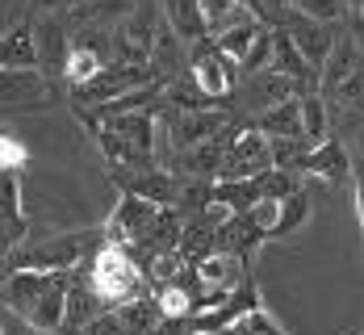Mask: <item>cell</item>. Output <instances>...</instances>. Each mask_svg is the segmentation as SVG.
<instances>
[{
    "label": "cell",
    "instance_id": "obj_2",
    "mask_svg": "<svg viewBox=\"0 0 364 335\" xmlns=\"http://www.w3.org/2000/svg\"><path fill=\"white\" fill-rule=\"evenodd\" d=\"M84 272H88L92 289L105 298V306H122V302H134L143 294H151L143 264L134 260L130 248H122V243H105L92 260L84 264Z\"/></svg>",
    "mask_w": 364,
    "mask_h": 335
},
{
    "label": "cell",
    "instance_id": "obj_29",
    "mask_svg": "<svg viewBox=\"0 0 364 335\" xmlns=\"http://www.w3.org/2000/svg\"><path fill=\"white\" fill-rule=\"evenodd\" d=\"M235 335H285V331H281V323H277L264 306H255V310H247V314L235 323Z\"/></svg>",
    "mask_w": 364,
    "mask_h": 335
},
{
    "label": "cell",
    "instance_id": "obj_20",
    "mask_svg": "<svg viewBox=\"0 0 364 335\" xmlns=\"http://www.w3.org/2000/svg\"><path fill=\"white\" fill-rule=\"evenodd\" d=\"M113 310L122 314V323H126L130 335H155L159 323H164V310H159L155 294H143V298H134V302H122V306H113Z\"/></svg>",
    "mask_w": 364,
    "mask_h": 335
},
{
    "label": "cell",
    "instance_id": "obj_7",
    "mask_svg": "<svg viewBox=\"0 0 364 335\" xmlns=\"http://www.w3.org/2000/svg\"><path fill=\"white\" fill-rule=\"evenodd\" d=\"M268 168H277L272 164V139L259 134L252 122H247L239 130V139L230 143V151H226V164H222L218 181H252V176H264Z\"/></svg>",
    "mask_w": 364,
    "mask_h": 335
},
{
    "label": "cell",
    "instance_id": "obj_24",
    "mask_svg": "<svg viewBox=\"0 0 364 335\" xmlns=\"http://www.w3.org/2000/svg\"><path fill=\"white\" fill-rule=\"evenodd\" d=\"M310 218V193L306 188H297L289 193L285 201H281V218H277V230H272V239H289L293 230H301Z\"/></svg>",
    "mask_w": 364,
    "mask_h": 335
},
{
    "label": "cell",
    "instance_id": "obj_9",
    "mask_svg": "<svg viewBox=\"0 0 364 335\" xmlns=\"http://www.w3.org/2000/svg\"><path fill=\"white\" fill-rule=\"evenodd\" d=\"M109 176L117 181L122 193H134L146 197L155 206H176V193H181V172L172 168H109Z\"/></svg>",
    "mask_w": 364,
    "mask_h": 335
},
{
    "label": "cell",
    "instance_id": "obj_33",
    "mask_svg": "<svg viewBox=\"0 0 364 335\" xmlns=\"http://www.w3.org/2000/svg\"><path fill=\"white\" fill-rule=\"evenodd\" d=\"M201 335H235V327H230V331H201Z\"/></svg>",
    "mask_w": 364,
    "mask_h": 335
},
{
    "label": "cell",
    "instance_id": "obj_6",
    "mask_svg": "<svg viewBox=\"0 0 364 335\" xmlns=\"http://www.w3.org/2000/svg\"><path fill=\"white\" fill-rule=\"evenodd\" d=\"M293 97H301V84L289 80V75L281 72H255V75H243V84L235 88V105H239V117H255V113L272 110V105H281V101H293Z\"/></svg>",
    "mask_w": 364,
    "mask_h": 335
},
{
    "label": "cell",
    "instance_id": "obj_26",
    "mask_svg": "<svg viewBox=\"0 0 364 335\" xmlns=\"http://www.w3.org/2000/svg\"><path fill=\"white\" fill-rule=\"evenodd\" d=\"M259 30H264V21H252V26H235V30H226V34H218L214 42H218L222 50L243 68V59L252 55V46H255V38H259Z\"/></svg>",
    "mask_w": 364,
    "mask_h": 335
},
{
    "label": "cell",
    "instance_id": "obj_19",
    "mask_svg": "<svg viewBox=\"0 0 364 335\" xmlns=\"http://www.w3.org/2000/svg\"><path fill=\"white\" fill-rule=\"evenodd\" d=\"M159 4H164V21H168L188 46L201 42V38H210V30H205V13H201V0H159Z\"/></svg>",
    "mask_w": 364,
    "mask_h": 335
},
{
    "label": "cell",
    "instance_id": "obj_11",
    "mask_svg": "<svg viewBox=\"0 0 364 335\" xmlns=\"http://www.w3.org/2000/svg\"><path fill=\"white\" fill-rule=\"evenodd\" d=\"M0 68H42V46H38V21L21 17L0 38Z\"/></svg>",
    "mask_w": 364,
    "mask_h": 335
},
{
    "label": "cell",
    "instance_id": "obj_22",
    "mask_svg": "<svg viewBox=\"0 0 364 335\" xmlns=\"http://www.w3.org/2000/svg\"><path fill=\"white\" fill-rule=\"evenodd\" d=\"M327 130H331V101L323 92H306L301 97V134L310 147L327 143Z\"/></svg>",
    "mask_w": 364,
    "mask_h": 335
},
{
    "label": "cell",
    "instance_id": "obj_31",
    "mask_svg": "<svg viewBox=\"0 0 364 335\" xmlns=\"http://www.w3.org/2000/svg\"><path fill=\"white\" fill-rule=\"evenodd\" d=\"M75 335H130V331H126V323H122V314H117V310L109 306L105 314H97V319H92L88 327H80Z\"/></svg>",
    "mask_w": 364,
    "mask_h": 335
},
{
    "label": "cell",
    "instance_id": "obj_3",
    "mask_svg": "<svg viewBox=\"0 0 364 335\" xmlns=\"http://www.w3.org/2000/svg\"><path fill=\"white\" fill-rule=\"evenodd\" d=\"M146 84H159L155 72L146 68V63H126V59H113L101 68L97 80H88V84H80L72 88V101L75 105H84V110H101V105H109L117 97H126V92H134V88H146Z\"/></svg>",
    "mask_w": 364,
    "mask_h": 335
},
{
    "label": "cell",
    "instance_id": "obj_32",
    "mask_svg": "<svg viewBox=\"0 0 364 335\" xmlns=\"http://www.w3.org/2000/svg\"><path fill=\"white\" fill-rule=\"evenodd\" d=\"M75 0H30V9H26V17H50V13H68Z\"/></svg>",
    "mask_w": 364,
    "mask_h": 335
},
{
    "label": "cell",
    "instance_id": "obj_21",
    "mask_svg": "<svg viewBox=\"0 0 364 335\" xmlns=\"http://www.w3.org/2000/svg\"><path fill=\"white\" fill-rule=\"evenodd\" d=\"M264 201L259 193V181H214V206H226L230 214H247Z\"/></svg>",
    "mask_w": 364,
    "mask_h": 335
},
{
    "label": "cell",
    "instance_id": "obj_25",
    "mask_svg": "<svg viewBox=\"0 0 364 335\" xmlns=\"http://www.w3.org/2000/svg\"><path fill=\"white\" fill-rule=\"evenodd\" d=\"M151 294H155V302H159L164 319H188V314L197 310V298L184 289L181 281H172V285H155Z\"/></svg>",
    "mask_w": 364,
    "mask_h": 335
},
{
    "label": "cell",
    "instance_id": "obj_16",
    "mask_svg": "<svg viewBox=\"0 0 364 335\" xmlns=\"http://www.w3.org/2000/svg\"><path fill=\"white\" fill-rule=\"evenodd\" d=\"M0 218H4V256H9L30 235V214L21 206V172H4V206H0Z\"/></svg>",
    "mask_w": 364,
    "mask_h": 335
},
{
    "label": "cell",
    "instance_id": "obj_5",
    "mask_svg": "<svg viewBox=\"0 0 364 335\" xmlns=\"http://www.w3.org/2000/svg\"><path fill=\"white\" fill-rule=\"evenodd\" d=\"M159 122H164V134L176 151H193L201 143H210L214 134H222L235 117L230 110H201V113H181L172 105H159Z\"/></svg>",
    "mask_w": 364,
    "mask_h": 335
},
{
    "label": "cell",
    "instance_id": "obj_30",
    "mask_svg": "<svg viewBox=\"0 0 364 335\" xmlns=\"http://www.w3.org/2000/svg\"><path fill=\"white\" fill-rule=\"evenodd\" d=\"M26 164H30V151L21 147L13 134H4V139H0V168H4V172H21Z\"/></svg>",
    "mask_w": 364,
    "mask_h": 335
},
{
    "label": "cell",
    "instance_id": "obj_23",
    "mask_svg": "<svg viewBox=\"0 0 364 335\" xmlns=\"http://www.w3.org/2000/svg\"><path fill=\"white\" fill-rule=\"evenodd\" d=\"M105 63H109V59H105L97 46H88V42H75V38H72V59H68V72H63L68 88H80V84L97 80Z\"/></svg>",
    "mask_w": 364,
    "mask_h": 335
},
{
    "label": "cell",
    "instance_id": "obj_15",
    "mask_svg": "<svg viewBox=\"0 0 364 335\" xmlns=\"http://www.w3.org/2000/svg\"><path fill=\"white\" fill-rule=\"evenodd\" d=\"M97 314H105V298L92 289L88 272L75 268L72 272V289H68V327H63V335H75L80 327H88Z\"/></svg>",
    "mask_w": 364,
    "mask_h": 335
},
{
    "label": "cell",
    "instance_id": "obj_10",
    "mask_svg": "<svg viewBox=\"0 0 364 335\" xmlns=\"http://www.w3.org/2000/svg\"><path fill=\"white\" fill-rule=\"evenodd\" d=\"M59 272H34V268H17V272H4V306L9 314H17L26 323V314L38 306V298L55 285Z\"/></svg>",
    "mask_w": 364,
    "mask_h": 335
},
{
    "label": "cell",
    "instance_id": "obj_27",
    "mask_svg": "<svg viewBox=\"0 0 364 335\" xmlns=\"http://www.w3.org/2000/svg\"><path fill=\"white\" fill-rule=\"evenodd\" d=\"M259 181V193H264V201H285L289 193H297V172L293 168H268L264 176H255Z\"/></svg>",
    "mask_w": 364,
    "mask_h": 335
},
{
    "label": "cell",
    "instance_id": "obj_17",
    "mask_svg": "<svg viewBox=\"0 0 364 335\" xmlns=\"http://www.w3.org/2000/svg\"><path fill=\"white\" fill-rule=\"evenodd\" d=\"M38 21V46H42V72L50 80L68 72V59H72V34H63V26L55 17H34Z\"/></svg>",
    "mask_w": 364,
    "mask_h": 335
},
{
    "label": "cell",
    "instance_id": "obj_14",
    "mask_svg": "<svg viewBox=\"0 0 364 335\" xmlns=\"http://www.w3.org/2000/svg\"><path fill=\"white\" fill-rule=\"evenodd\" d=\"M0 92H4V110L17 113L26 101H42L50 92V75L42 68H0Z\"/></svg>",
    "mask_w": 364,
    "mask_h": 335
},
{
    "label": "cell",
    "instance_id": "obj_1",
    "mask_svg": "<svg viewBox=\"0 0 364 335\" xmlns=\"http://www.w3.org/2000/svg\"><path fill=\"white\" fill-rule=\"evenodd\" d=\"M105 226L97 230H72V235H46L38 243H26L17 252L4 256V272L17 268H34V272H75L80 264H88L101 248H105Z\"/></svg>",
    "mask_w": 364,
    "mask_h": 335
},
{
    "label": "cell",
    "instance_id": "obj_4",
    "mask_svg": "<svg viewBox=\"0 0 364 335\" xmlns=\"http://www.w3.org/2000/svg\"><path fill=\"white\" fill-rule=\"evenodd\" d=\"M188 72H193V80H197L210 97H218V101L235 97V88L243 84V68L222 50L214 38H201V42L188 46Z\"/></svg>",
    "mask_w": 364,
    "mask_h": 335
},
{
    "label": "cell",
    "instance_id": "obj_18",
    "mask_svg": "<svg viewBox=\"0 0 364 335\" xmlns=\"http://www.w3.org/2000/svg\"><path fill=\"white\" fill-rule=\"evenodd\" d=\"M247 122H252L259 134H268V139H306V134H301V97L281 101V105L255 113Z\"/></svg>",
    "mask_w": 364,
    "mask_h": 335
},
{
    "label": "cell",
    "instance_id": "obj_28",
    "mask_svg": "<svg viewBox=\"0 0 364 335\" xmlns=\"http://www.w3.org/2000/svg\"><path fill=\"white\" fill-rule=\"evenodd\" d=\"M297 13L314 17V21H327V26H339L352 17V0H297Z\"/></svg>",
    "mask_w": 364,
    "mask_h": 335
},
{
    "label": "cell",
    "instance_id": "obj_13",
    "mask_svg": "<svg viewBox=\"0 0 364 335\" xmlns=\"http://www.w3.org/2000/svg\"><path fill=\"white\" fill-rule=\"evenodd\" d=\"M293 34V42L301 46V55L323 72L327 68V59H331V50H335V42H339V34L331 30L327 21H314V17H306V13H293V21L285 26Z\"/></svg>",
    "mask_w": 364,
    "mask_h": 335
},
{
    "label": "cell",
    "instance_id": "obj_12",
    "mask_svg": "<svg viewBox=\"0 0 364 335\" xmlns=\"http://www.w3.org/2000/svg\"><path fill=\"white\" fill-rule=\"evenodd\" d=\"M301 172H310V176H318L327 185H343V181L356 176V164H352V151H348L343 139H327V143H318V147L306 155V168Z\"/></svg>",
    "mask_w": 364,
    "mask_h": 335
},
{
    "label": "cell",
    "instance_id": "obj_8",
    "mask_svg": "<svg viewBox=\"0 0 364 335\" xmlns=\"http://www.w3.org/2000/svg\"><path fill=\"white\" fill-rule=\"evenodd\" d=\"M164 206L146 201V197H134V193H122L113 214L105 218V239L109 243H122V248H134L139 239H146V230L155 226Z\"/></svg>",
    "mask_w": 364,
    "mask_h": 335
}]
</instances>
